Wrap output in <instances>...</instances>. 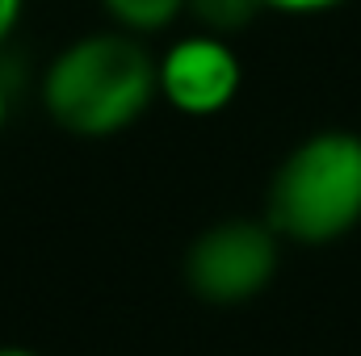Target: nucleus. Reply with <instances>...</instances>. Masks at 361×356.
Here are the masks:
<instances>
[{
	"mask_svg": "<svg viewBox=\"0 0 361 356\" xmlns=\"http://www.w3.org/2000/svg\"><path fill=\"white\" fill-rule=\"evenodd\" d=\"M185 8H189V0H101V13L109 17V25L126 30L135 38L173 30Z\"/></svg>",
	"mask_w": 361,
	"mask_h": 356,
	"instance_id": "nucleus-5",
	"label": "nucleus"
},
{
	"mask_svg": "<svg viewBox=\"0 0 361 356\" xmlns=\"http://www.w3.org/2000/svg\"><path fill=\"white\" fill-rule=\"evenodd\" d=\"M4 122H8V84L0 76V134H4Z\"/></svg>",
	"mask_w": 361,
	"mask_h": 356,
	"instance_id": "nucleus-9",
	"label": "nucleus"
},
{
	"mask_svg": "<svg viewBox=\"0 0 361 356\" xmlns=\"http://www.w3.org/2000/svg\"><path fill=\"white\" fill-rule=\"evenodd\" d=\"M21 8H25V0H0V51L13 38V30L21 25Z\"/></svg>",
	"mask_w": 361,
	"mask_h": 356,
	"instance_id": "nucleus-7",
	"label": "nucleus"
},
{
	"mask_svg": "<svg viewBox=\"0 0 361 356\" xmlns=\"http://www.w3.org/2000/svg\"><path fill=\"white\" fill-rule=\"evenodd\" d=\"M257 8H265V4H261V0H189V8H185V13H193L202 30H210V34H223V38H227L231 30L248 25Z\"/></svg>",
	"mask_w": 361,
	"mask_h": 356,
	"instance_id": "nucleus-6",
	"label": "nucleus"
},
{
	"mask_svg": "<svg viewBox=\"0 0 361 356\" xmlns=\"http://www.w3.org/2000/svg\"><path fill=\"white\" fill-rule=\"evenodd\" d=\"M277 231L257 218H223L185 248V285L210 306L252 302L277 272Z\"/></svg>",
	"mask_w": 361,
	"mask_h": 356,
	"instance_id": "nucleus-3",
	"label": "nucleus"
},
{
	"mask_svg": "<svg viewBox=\"0 0 361 356\" xmlns=\"http://www.w3.org/2000/svg\"><path fill=\"white\" fill-rule=\"evenodd\" d=\"M156 84L169 109L185 117H214L240 96L244 68L223 34L197 30V34H177L156 55Z\"/></svg>",
	"mask_w": 361,
	"mask_h": 356,
	"instance_id": "nucleus-4",
	"label": "nucleus"
},
{
	"mask_svg": "<svg viewBox=\"0 0 361 356\" xmlns=\"http://www.w3.org/2000/svg\"><path fill=\"white\" fill-rule=\"evenodd\" d=\"M0 356H42V352H34L25 344H0Z\"/></svg>",
	"mask_w": 361,
	"mask_h": 356,
	"instance_id": "nucleus-10",
	"label": "nucleus"
},
{
	"mask_svg": "<svg viewBox=\"0 0 361 356\" xmlns=\"http://www.w3.org/2000/svg\"><path fill=\"white\" fill-rule=\"evenodd\" d=\"M265 8H281V13H319V8H332L341 0H261Z\"/></svg>",
	"mask_w": 361,
	"mask_h": 356,
	"instance_id": "nucleus-8",
	"label": "nucleus"
},
{
	"mask_svg": "<svg viewBox=\"0 0 361 356\" xmlns=\"http://www.w3.org/2000/svg\"><path fill=\"white\" fill-rule=\"evenodd\" d=\"M361 218V139L324 130L273 172L265 222L294 243H332Z\"/></svg>",
	"mask_w": 361,
	"mask_h": 356,
	"instance_id": "nucleus-2",
	"label": "nucleus"
},
{
	"mask_svg": "<svg viewBox=\"0 0 361 356\" xmlns=\"http://www.w3.org/2000/svg\"><path fill=\"white\" fill-rule=\"evenodd\" d=\"M42 113L72 139H114L160 101L156 55L126 30H89L63 42L38 76Z\"/></svg>",
	"mask_w": 361,
	"mask_h": 356,
	"instance_id": "nucleus-1",
	"label": "nucleus"
}]
</instances>
